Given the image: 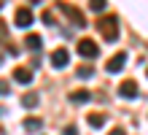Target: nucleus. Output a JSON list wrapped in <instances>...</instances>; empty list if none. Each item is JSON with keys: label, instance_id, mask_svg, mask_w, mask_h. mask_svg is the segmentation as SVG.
Listing matches in <instances>:
<instances>
[{"label": "nucleus", "instance_id": "1", "mask_svg": "<svg viewBox=\"0 0 148 135\" xmlns=\"http://www.w3.org/2000/svg\"><path fill=\"white\" fill-rule=\"evenodd\" d=\"M97 30H100V35L108 43H113L119 38V19H116V16H100V19H97Z\"/></svg>", "mask_w": 148, "mask_h": 135}, {"label": "nucleus", "instance_id": "2", "mask_svg": "<svg viewBox=\"0 0 148 135\" xmlns=\"http://www.w3.org/2000/svg\"><path fill=\"white\" fill-rule=\"evenodd\" d=\"M75 49H78V54H81L84 60H97V54H100V46H97L92 38H81Z\"/></svg>", "mask_w": 148, "mask_h": 135}, {"label": "nucleus", "instance_id": "3", "mask_svg": "<svg viewBox=\"0 0 148 135\" xmlns=\"http://www.w3.org/2000/svg\"><path fill=\"white\" fill-rule=\"evenodd\" d=\"M119 95L124 97V100H135V97H140V87H137V81H132V78L121 81V87H119Z\"/></svg>", "mask_w": 148, "mask_h": 135}, {"label": "nucleus", "instance_id": "4", "mask_svg": "<svg viewBox=\"0 0 148 135\" xmlns=\"http://www.w3.org/2000/svg\"><path fill=\"white\" fill-rule=\"evenodd\" d=\"M59 8H62V14H65V16H67V19H70V22H73L75 27H84V24H86V19H84V14L78 11L75 6H67V3H62Z\"/></svg>", "mask_w": 148, "mask_h": 135}, {"label": "nucleus", "instance_id": "5", "mask_svg": "<svg viewBox=\"0 0 148 135\" xmlns=\"http://www.w3.org/2000/svg\"><path fill=\"white\" fill-rule=\"evenodd\" d=\"M32 22H35V16H32L30 8H16V14H14V24L16 27H30Z\"/></svg>", "mask_w": 148, "mask_h": 135}, {"label": "nucleus", "instance_id": "6", "mask_svg": "<svg viewBox=\"0 0 148 135\" xmlns=\"http://www.w3.org/2000/svg\"><path fill=\"white\" fill-rule=\"evenodd\" d=\"M70 62V51L67 49H54L51 51V68H65Z\"/></svg>", "mask_w": 148, "mask_h": 135}, {"label": "nucleus", "instance_id": "7", "mask_svg": "<svg viewBox=\"0 0 148 135\" xmlns=\"http://www.w3.org/2000/svg\"><path fill=\"white\" fill-rule=\"evenodd\" d=\"M124 62H127V54H124V51H119L116 57H110V60H108L105 70H108V73H119V70L124 68Z\"/></svg>", "mask_w": 148, "mask_h": 135}, {"label": "nucleus", "instance_id": "8", "mask_svg": "<svg viewBox=\"0 0 148 135\" xmlns=\"http://www.w3.org/2000/svg\"><path fill=\"white\" fill-rule=\"evenodd\" d=\"M32 78H35V73L30 68H16L14 70V81H19V84H32Z\"/></svg>", "mask_w": 148, "mask_h": 135}, {"label": "nucleus", "instance_id": "9", "mask_svg": "<svg viewBox=\"0 0 148 135\" xmlns=\"http://www.w3.org/2000/svg\"><path fill=\"white\" fill-rule=\"evenodd\" d=\"M24 46H27L30 51H38V49L43 46V41H40V35H35V33H30L27 38H24Z\"/></svg>", "mask_w": 148, "mask_h": 135}, {"label": "nucleus", "instance_id": "10", "mask_svg": "<svg viewBox=\"0 0 148 135\" xmlns=\"http://www.w3.org/2000/svg\"><path fill=\"white\" fill-rule=\"evenodd\" d=\"M86 122H89L92 130H100L102 124H105V114H89V116H86Z\"/></svg>", "mask_w": 148, "mask_h": 135}, {"label": "nucleus", "instance_id": "11", "mask_svg": "<svg viewBox=\"0 0 148 135\" xmlns=\"http://www.w3.org/2000/svg\"><path fill=\"white\" fill-rule=\"evenodd\" d=\"M89 100H92V92H86V89H78L70 95V103H89Z\"/></svg>", "mask_w": 148, "mask_h": 135}, {"label": "nucleus", "instance_id": "12", "mask_svg": "<svg viewBox=\"0 0 148 135\" xmlns=\"http://www.w3.org/2000/svg\"><path fill=\"white\" fill-rule=\"evenodd\" d=\"M40 119H24V130H27V132H35V130H40Z\"/></svg>", "mask_w": 148, "mask_h": 135}, {"label": "nucleus", "instance_id": "13", "mask_svg": "<svg viewBox=\"0 0 148 135\" xmlns=\"http://www.w3.org/2000/svg\"><path fill=\"white\" fill-rule=\"evenodd\" d=\"M89 8L94 14H102V11H105V0H89Z\"/></svg>", "mask_w": 148, "mask_h": 135}, {"label": "nucleus", "instance_id": "14", "mask_svg": "<svg viewBox=\"0 0 148 135\" xmlns=\"http://www.w3.org/2000/svg\"><path fill=\"white\" fill-rule=\"evenodd\" d=\"M22 105H24V108H35V105H38V97H35V95H24V97H22Z\"/></svg>", "mask_w": 148, "mask_h": 135}, {"label": "nucleus", "instance_id": "15", "mask_svg": "<svg viewBox=\"0 0 148 135\" xmlns=\"http://www.w3.org/2000/svg\"><path fill=\"white\" fill-rule=\"evenodd\" d=\"M92 76H94V70L89 65H81V68H78V78H92Z\"/></svg>", "mask_w": 148, "mask_h": 135}, {"label": "nucleus", "instance_id": "16", "mask_svg": "<svg viewBox=\"0 0 148 135\" xmlns=\"http://www.w3.org/2000/svg\"><path fill=\"white\" fill-rule=\"evenodd\" d=\"M43 24H54V14H51V11H46V14H43Z\"/></svg>", "mask_w": 148, "mask_h": 135}, {"label": "nucleus", "instance_id": "17", "mask_svg": "<svg viewBox=\"0 0 148 135\" xmlns=\"http://www.w3.org/2000/svg\"><path fill=\"white\" fill-rule=\"evenodd\" d=\"M62 135H78V130H75V127H73V124H67V127H65V130H62Z\"/></svg>", "mask_w": 148, "mask_h": 135}, {"label": "nucleus", "instance_id": "18", "mask_svg": "<svg viewBox=\"0 0 148 135\" xmlns=\"http://www.w3.org/2000/svg\"><path fill=\"white\" fill-rule=\"evenodd\" d=\"M3 95H8V84H5V81H0V97H3Z\"/></svg>", "mask_w": 148, "mask_h": 135}, {"label": "nucleus", "instance_id": "19", "mask_svg": "<svg viewBox=\"0 0 148 135\" xmlns=\"http://www.w3.org/2000/svg\"><path fill=\"white\" fill-rule=\"evenodd\" d=\"M108 135H127V132H124V130H121V127H113V130H110Z\"/></svg>", "mask_w": 148, "mask_h": 135}, {"label": "nucleus", "instance_id": "20", "mask_svg": "<svg viewBox=\"0 0 148 135\" xmlns=\"http://www.w3.org/2000/svg\"><path fill=\"white\" fill-rule=\"evenodd\" d=\"M3 38H5V24L0 22V41H3Z\"/></svg>", "mask_w": 148, "mask_h": 135}, {"label": "nucleus", "instance_id": "21", "mask_svg": "<svg viewBox=\"0 0 148 135\" xmlns=\"http://www.w3.org/2000/svg\"><path fill=\"white\" fill-rule=\"evenodd\" d=\"M0 62H3V57H0Z\"/></svg>", "mask_w": 148, "mask_h": 135}, {"label": "nucleus", "instance_id": "22", "mask_svg": "<svg viewBox=\"0 0 148 135\" xmlns=\"http://www.w3.org/2000/svg\"><path fill=\"white\" fill-rule=\"evenodd\" d=\"M0 3H3V0H0Z\"/></svg>", "mask_w": 148, "mask_h": 135}]
</instances>
